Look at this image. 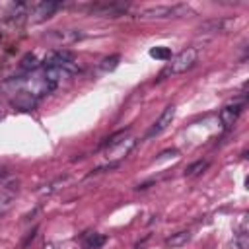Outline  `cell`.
I'll return each instance as SVG.
<instances>
[{"mask_svg":"<svg viewBox=\"0 0 249 249\" xmlns=\"http://www.w3.org/2000/svg\"><path fill=\"white\" fill-rule=\"evenodd\" d=\"M193 14V10L185 4H173V6H154V8H146L140 18L144 19H167V18H183Z\"/></svg>","mask_w":249,"mask_h":249,"instance_id":"cell-1","label":"cell"},{"mask_svg":"<svg viewBox=\"0 0 249 249\" xmlns=\"http://www.w3.org/2000/svg\"><path fill=\"white\" fill-rule=\"evenodd\" d=\"M196 58H198L196 49H195V47H187V49H183L181 53H177L175 56H171V62H169V66L165 68V72H163L161 76H165V74H181V72H187L189 68L195 66Z\"/></svg>","mask_w":249,"mask_h":249,"instance_id":"cell-2","label":"cell"},{"mask_svg":"<svg viewBox=\"0 0 249 249\" xmlns=\"http://www.w3.org/2000/svg\"><path fill=\"white\" fill-rule=\"evenodd\" d=\"M134 146H136V138H132V136H124V138H123V140H119L117 144L109 146V148H107V152H105V156H107V160H109L111 163H117L119 160L126 158V156H128V152H130Z\"/></svg>","mask_w":249,"mask_h":249,"instance_id":"cell-3","label":"cell"},{"mask_svg":"<svg viewBox=\"0 0 249 249\" xmlns=\"http://www.w3.org/2000/svg\"><path fill=\"white\" fill-rule=\"evenodd\" d=\"M173 117H175V105H167L163 111H161V115L158 117V121L150 126V130H148V134H146V138H154V136H158L160 132H163L169 124H171V121H173Z\"/></svg>","mask_w":249,"mask_h":249,"instance_id":"cell-4","label":"cell"},{"mask_svg":"<svg viewBox=\"0 0 249 249\" xmlns=\"http://www.w3.org/2000/svg\"><path fill=\"white\" fill-rule=\"evenodd\" d=\"M241 109H243V103H231V105H226L220 111V121L224 124V128H231L233 126V123L237 121Z\"/></svg>","mask_w":249,"mask_h":249,"instance_id":"cell-5","label":"cell"},{"mask_svg":"<svg viewBox=\"0 0 249 249\" xmlns=\"http://www.w3.org/2000/svg\"><path fill=\"white\" fill-rule=\"evenodd\" d=\"M124 10H126V4H123V2H109V4L105 2V4L93 6L91 12H95V14H99V16H105V18H117V16H121Z\"/></svg>","mask_w":249,"mask_h":249,"instance_id":"cell-6","label":"cell"},{"mask_svg":"<svg viewBox=\"0 0 249 249\" xmlns=\"http://www.w3.org/2000/svg\"><path fill=\"white\" fill-rule=\"evenodd\" d=\"M14 93H16V97H12V103H14L16 107H19V109H23V111H29V109H33V107L37 105V97L31 95L29 91L18 89V91H14Z\"/></svg>","mask_w":249,"mask_h":249,"instance_id":"cell-7","label":"cell"},{"mask_svg":"<svg viewBox=\"0 0 249 249\" xmlns=\"http://www.w3.org/2000/svg\"><path fill=\"white\" fill-rule=\"evenodd\" d=\"M58 8V4L56 2H41V4H37L35 6V10H33V19L35 21H41V19H47V18H51L53 16V12Z\"/></svg>","mask_w":249,"mask_h":249,"instance_id":"cell-8","label":"cell"},{"mask_svg":"<svg viewBox=\"0 0 249 249\" xmlns=\"http://www.w3.org/2000/svg\"><path fill=\"white\" fill-rule=\"evenodd\" d=\"M231 23V19H210V21H204L200 25V33H218V31H226V27Z\"/></svg>","mask_w":249,"mask_h":249,"instance_id":"cell-9","label":"cell"},{"mask_svg":"<svg viewBox=\"0 0 249 249\" xmlns=\"http://www.w3.org/2000/svg\"><path fill=\"white\" fill-rule=\"evenodd\" d=\"M189 239H191V231H189V230H183V231H177V233H173L171 237H167V239H165V245H167V247H183Z\"/></svg>","mask_w":249,"mask_h":249,"instance_id":"cell-10","label":"cell"},{"mask_svg":"<svg viewBox=\"0 0 249 249\" xmlns=\"http://www.w3.org/2000/svg\"><path fill=\"white\" fill-rule=\"evenodd\" d=\"M105 241H107L105 235H101V233H89V235L86 237V247H88V249H99Z\"/></svg>","mask_w":249,"mask_h":249,"instance_id":"cell-11","label":"cell"},{"mask_svg":"<svg viewBox=\"0 0 249 249\" xmlns=\"http://www.w3.org/2000/svg\"><path fill=\"white\" fill-rule=\"evenodd\" d=\"M206 167H208V161L198 160V161H195V163H191V165L187 167L185 175H187V177H196V175H200V173H202Z\"/></svg>","mask_w":249,"mask_h":249,"instance_id":"cell-12","label":"cell"},{"mask_svg":"<svg viewBox=\"0 0 249 249\" xmlns=\"http://www.w3.org/2000/svg\"><path fill=\"white\" fill-rule=\"evenodd\" d=\"M150 56L156 60H171V51L167 47H154L150 49Z\"/></svg>","mask_w":249,"mask_h":249,"instance_id":"cell-13","label":"cell"},{"mask_svg":"<svg viewBox=\"0 0 249 249\" xmlns=\"http://www.w3.org/2000/svg\"><path fill=\"white\" fill-rule=\"evenodd\" d=\"M119 60H121V56H119V54H113V56L103 58V60H101V64H99L101 72H111V70H115V68L119 66Z\"/></svg>","mask_w":249,"mask_h":249,"instance_id":"cell-14","label":"cell"},{"mask_svg":"<svg viewBox=\"0 0 249 249\" xmlns=\"http://www.w3.org/2000/svg\"><path fill=\"white\" fill-rule=\"evenodd\" d=\"M235 243H237V247H239V249H247V247H249V241H247V231H245V230H241V231L237 233Z\"/></svg>","mask_w":249,"mask_h":249,"instance_id":"cell-15","label":"cell"},{"mask_svg":"<svg viewBox=\"0 0 249 249\" xmlns=\"http://www.w3.org/2000/svg\"><path fill=\"white\" fill-rule=\"evenodd\" d=\"M21 66H23L25 70L35 68V66H37V58H35V54H25L23 60H21Z\"/></svg>","mask_w":249,"mask_h":249,"instance_id":"cell-16","label":"cell"},{"mask_svg":"<svg viewBox=\"0 0 249 249\" xmlns=\"http://www.w3.org/2000/svg\"><path fill=\"white\" fill-rule=\"evenodd\" d=\"M0 41H2V33H0Z\"/></svg>","mask_w":249,"mask_h":249,"instance_id":"cell-17","label":"cell"}]
</instances>
